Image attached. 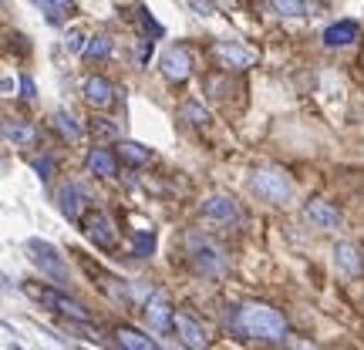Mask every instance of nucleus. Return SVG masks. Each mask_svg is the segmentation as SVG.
Instances as JSON below:
<instances>
[{
	"instance_id": "6e6552de",
	"label": "nucleus",
	"mask_w": 364,
	"mask_h": 350,
	"mask_svg": "<svg viewBox=\"0 0 364 350\" xmlns=\"http://www.w3.org/2000/svg\"><path fill=\"white\" fill-rule=\"evenodd\" d=\"M159 67H162L166 81L182 84V81H189V75H193V58H189L186 48H169V51L159 58Z\"/></svg>"
},
{
	"instance_id": "20e7f679",
	"label": "nucleus",
	"mask_w": 364,
	"mask_h": 350,
	"mask_svg": "<svg viewBox=\"0 0 364 350\" xmlns=\"http://www.w3.org/2000/svg\"><path fill=\"white\" fill-rule=\"evenodd\" d=\"M24 253H27V260L34 263V266H38L48 280H54V283H68V263H65V256H61V253H58L48 239H27Z\"/></svg>"
},
{
	"instance_id": "c756f323",
	"label": "nucleus",
	"mask_w": 364,
	"mask_h": 350,
	"mask_svg": "<svg viewBox=\"0 0 364 350\" xmlns=\"http://www.w3.org/2000/svg\"><path fill=\"white\" fill-rule=\"evenodd\" d=\"M21 98H24V102H34V98H38V88H34L31 78H21Z\"/></svg>"
},
{
	"instance_id": "f257e3e1",
	"label": "nucleus",
	"mask_w": 364,
	"mask_h": 350,
	"mask_svg": "<svg viewBox=\"0 0 364 350\" xmlns=\"http://www.w3.org/2000/svg\"><path fill=\"white\" fill-rule=\"evenodd\" d=\"M226 327L243 340H263V344H284L287 320L270 303H243L226 310Z\"/></svg>"
},
{
	"instance_id": "b1692460",
	"label": "nucleus",
	"mask_w": 364,
	"mask_h": 350,
	"mask_svg": "<svg viewBox=\"0 0 364 350\" xmlns=\"http://www.w3.org/2000/svg\"><path fill=\"white\" fill-rule=\"evenodd\" d=\"M85 54H88L91 61H102V58H108V54H112V38H108V34H95V38L88 40Z\"/></svg>"
},
{
	"instance_id": "423d86ee",
	"label": "nucleus",
	"mask_w": 364,
	"mask_h": 350,
	"mask_svg": "<svg viewBox=\"0 0 364 350\" xmlns=\"http://www.w3.org/2000/svg\"><path fill=\"white\" fill-rule=\"evenodd\" d=\"M193 266L203 276H220L226 273V256L209 239H193Z\"/></svg>"
},
{
	"instance_id": "39448f33",
	"label": "nucleus",
	"mask_w": 364,
	"mask_h": 350,
	"mask_svg": "<svg viewBox=\"0 0 364 350\" xmlns=\"http://www.w3.org/2000/svg\"><path fill=\"white\" fill-rule=\"evenodd\" d=\"M78 226L85 229V233H88V239H91V243H95L98 249H115V246H118L115 226H112V219L105 216L102 209H88V212L81 216Z\"/></svg>"
},
{
	"instance_id": "7c9ffc66",
	"label": "nucleus",
	"mask_w": 364,
	"mask_h": 350,
	"mask_svg": "<svg viewBox=\"0 0 364 350\" xmlns=\"http://www.w3.org/2000/svg\"><path fill=\"white\" fill-rule=\"evenodd\" d=\"M95 135H102V138H112V135H118V128L112 125V121H95Z\"/></svg>"
},
{
	"instance_id": "f03ea898",
	"label": "nucleus",
	"mask_w": 364,
	"mask_h": 350,
	"mask_svg": "<svg viewBox=\"0 0 364 350\" xmlns=\"http://www.w3.org/2000/svg\"><path fill=\"white\" fill-rule=\"evenodd\" d=\"M250 192L260 195L270 206H287L294 195V182L284 169H257L250 175Z\"/></svg>"
},
{
	"instance_id": "f3484780",
	"label": "nucleus",
	"mask_w": 364,
	"mask_h": 350,
	"mask_svg": "<svg viewBox=\"0 0 364 350\" xmlns=\"http://www.w3.org/2000/svg\"><path fill=\"white\" fill-rule=\"evenodd\" d=\"M358 34H361V27L354 21H341V24H331L324 31V44L327 48H348V44L358 40Z\"/></svg>"
},
{
	"instance_id": "2eb2a0df",
	"label": "nucleus",
	"mask_w": 364,
	"mask_h": 350,
	"mask_svg": "<svg viewBox=\"0 0 364 350\" xmlns=\"http://www.w3.org/2000/svg\"><path fill=\"white\" fill-rule=\"evenodd\" d=\"M334 266H338L344 276H358L364 270V260H361V249L354 243H338L334 246Z\"/></svg>"
},
{
	"instance_id": "a211bd4d",
	"label": "nucleus",
	"mask_w": 364,
	"mask_h": 350,
	"mask_svg": "<svg viewBox=\"0 0 364 350\" xmlns=\"http://www.w3.org/2000/svg\"><path fill=\"white\" fill-rule=\"evenodd\" d=\"M85 165H88V172L98 175V179H112V175H115V155H112L108 148H102V145L91 148L88 158H85Z\"/></svg>"
},
{
	"instance_id": "393cba45",
	"label": "nucleus",
	"mask_w": 364,
	"mask_h": 350,
	"mask_svg": "<svg viewBox=\"0 0 364 350\" xmlns=\"http://www.w3.org/2000/svg\"><path fill=\"white\" fill-rule=\"evenodd\" d=\"M270 7L280 13V17H304V13H307V7H304L300 0H270Z\"/></svg>"
},
{
	"instance_id": "aec40b11",
	"label": "nucleus",
	"mask_w": 364,
	"mask_h": 350,
	"mask_svg": "<svg viewBox=\"0 0 364 350\" xmlns=\"http://www.w3.org/2000/svg\"><path fill=\"white\" fill-rule=\"evenodd\" d=\"M54 128L61 131L68 142H81V138H85V128H81V121L71 115V111H58V115H54Z\"/></svg>"
},
{
	"instance_id": "5701e85b",
	"label": "nucleus",
	"mask_w": 364,
	"mask_h": 350,
	"mask_svg": "<svg viewBox=\"0 0 364 350\" xmlns=\"http://www.w3.org/2000/svg\"><path fill=\"white\" fill-rule=\"evenodd\" d=\"M182 118H186L189 125H196V128H206L209 121H213V118H209V111L199 102H186V104H182Z\"/></svg>"
},
{
	"instance_id": "0eeeda50",
	"label": "nucleus",
	"mask_w": 364,
	"mask_h": 350,
	"mask_svg": "<svg viewBox=\"0 0 364 350\" xmlns=\"http://www.w3.org/2000/svg\"><path fill=\"white\" fill-rule=\"evenodd\" d=\"M213 58H216L223 67H230V71H247V67L257 61V54L247 51V48L236 44V40H216V44H213Z\"/></svg>"
},
{
	"instance_id": "a878e982",
	"label": "nucleus",
	"mask_w": 364,
	"mask_h": 350,
	"mask_svg": "<svg viewBox=\"0 0 364 350\" xmlns=\"http://www.w3.org/2000/svg\"><path fill=\"white\" fill-rule=\"evenodd\" d=\"M156 249V233H135V256H149Z\"/></svg>"
},
{
	"instance_id": "f8f14e48",
	"label": "nucleus",
	"mask_w": 364,
	"mask_h": 350,
	"mask_svg": "<svg viewBox=\"0 0 364 350\" xmlns=\"http://www.w3.org/2000/svg\"><path fill=\"white\" fill-rule=\"evenodd\" d=\"M304 216L317 226V229H341V212L324 199H311L304 206Z\"/></svg>"
},
{
	"instance_id": "1a4fd4ad",
	"label": "nucleus",
	"mask_w": 364,
	"mask_h": 350,
	"mask_svg": "<svg viewBox=\"0 0 364 350\" xmlns=\"http://www.w3.org/2000/svg\"><path fill=\"white\" fill-rule=\"evenodd\" d=\"M145 320H149V327H152L156 334H166V330L176 327V310H172V303L166 293H156V297L145 303Z\"/></svg>"
},
{
	"instance_id": "cd10ccee",
	"label": "nucleus",
	"mask_w": 364,
	"mask_h": 350,
	"mask_svg": "<svg viewBox=\"0 0 364 350\" xmlns=\"http://www.w3.org/2000/svg\"><path fill=\"white\" fill-rule=\"evenodd\" d=\"M186 4H189L199 17H213V13H216V4H213V0H186Z\"/></svg>"
},
{
	"instance_id": "dca6fc26",
	"label": "nucleus",
	"mask_w": 364,
	"mask_h": 350,
	"mask_svg": "<svg viewBox=\"0 0 364 350\" xmlns=\"http://www.w3.org/2000/svg\"><path fill=\"white\" fill-rule=\"evenodd\" d=\"M4 142L17 145V148H31V145H38V131L17 118H4Z\"/></svg>"
},
{
	"instance_id": "6ab92c4d",
	"label": "nucleus",
	"mask_w": 364,
	"mask_h": 350,
	"mask_svg": "<svg viewBox=\"0 0 364 350\" xmlns=\"http://www.w3.org/2000/svg\"><path fill=\"white\" fill-rule=\"evenodd\" d=\"M115 344H122V347H129V350H156L159 347L156 337H145L142 330H135V327H118Z\"/></svg>"
},
{
	"instance_id": "bb28decb",
	"label": "nucleus",
	"mask_w": 364,
	"mask_h": 350,
	"mask_svg": "<svg viewBox=\"0 0 364 350\" xmlns=\"http://www.w3.org/2000/svg\"><path fill=\"white\" fill-rule=\"evenodd\" d=\"M85 48H88V44H85V38H81V31H71V34H68V38H65V51H71V54H81V51H85Z\"/></svg>"
},
{
	"instance_id": "9b49d317",
	"label": "nucleus",
	"mask_w": 364,
	"mask_h": 350,
	"mask_svg": "<svg viewBox=\"0 0 364 350\" xmlns=\"http://www.w3.org/2000/svg\"><path fill=\"white\" fill-rule=\"evenodd\" d=\"M203 216H206V219H216V222H233V219H240V206H236L233 195L216 192L203 202Z\"/></svg>"
},
{
	"instance_id": "9d476101",
	"label": "nucleus",
	"mask_w": 364,
	"mask_h": 350,
	"mask_svg": "<svg viewBox=\"0 0 364 350\" xmlns=\"http://www.w3.org/2000/svg\"><path fill=\"white\" fill-rule=\"evenodd\" d=\"M176 334H179V340L186 347H193V350H203L209 344L206 327L199 324L189 310H176Z\"/></svg>"
},
{
	"instance_id": "c85d7f7f",
	"label": "nucleus",
	"mask_w": 364,
	"mask_h": 350,
	"mask_svg": "<svg viewBox=\"0 0 364 350\" xmlns=\"http://www.w3.org/2000/svg\"><path fill=\"white\" fill-rule=\"evenodd\" d=\"M31 165H34V172H38L41 179H51V172H54V158H34Z\"/></svg>"
},
{
	"instance_id": "412c9836",
	"label": "nucleus",
	"mask_w": 364,
	"mask_h": 350,
	"mask_svg": "<svg viewBox=\"0 0 364 350\" xmlns=\"http://www.w3.org/2000/svg\"><path fill=\"white\" fill-rule=\"evenodd\" d=\"M118 155H122V162H129V165H149L152 162V148H145L139 142H122L118 145Z\"/></svg>"
},
{
	"instance_id": "4be33fe9",
	"label": "nucleus",
	"mask_w": 364,
	"mask_h": 350,
	"mask_svg": "<svg viewBox=\"0 0 364 350\" xmlns=\"http://www.w3.org/2000/svg\"><path fill=\"white\" fill-rule=\"evenodd\" d=\"M34 7H38L44 17H48V24L61 27L68 17V0H34Z\"/></svg>"
},
{
	"instance_id": "7ed1b4c3",
	"label": "nucleus",
	"mask_w": 364,
	"mask_h": 350,
	"mask_svg": "<svg viewBox=\"0 0 364 350\" xmlns=\"http://www.w3.org/2000/svg\"><path fill=\"white\" fill-rule=\"evenodd\" d=\"M24 293L34 300V303H41V307H48V310H54V313H61V317H71V320H91V313L81 307L78 300H71L68 293L54 290V286L24 283Z\"/></svg>"
},
{
	"instance_id": "ddd939ff",
	"label": "nucleus",
	"mask_w": 364,
	"mask_h": 350,
	"mask_svg": "<svg viewBox=\"0 0 364 350\" xmlns=\"http://www.w3.org/2000/svg\"><path fill=\"white\" fill-rule=\"evenodd\" d=\"M58 199H61V212H65L71 222H81V216H85V212L91 209L85 189H81V185H75V182H71V185H65Z\"/></svg>"
},
{
	"instance_id": "4468645a",
	"label": "nucleus",
	"mask_w": 364,
	"mask_h": 350,
	"mask_svg": "<svg viewBox=\"0 0 364 350\" xmlns=\"http://www.w3.org/2000/svg\"><path fill=\"white\" fill-rule=\"evenodd\" d=\"M85 102H88L91 108H112V102H115V88H112V81L91 75V78L85 81Z\"/></svg>"
}]
</instances>
